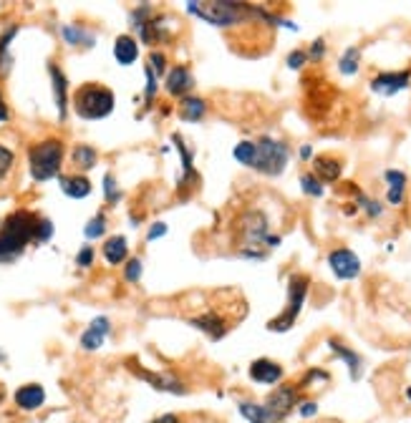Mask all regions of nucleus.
Returning <instances> with one entry per match:
<instances>
[{"label": "nucleus", "instance_id": "nucleus-1", "mask_svg": "<svg viewBox=\"0 0 411 423\" xmlns=\"http://www.w3.org/2000/svg\"><path fill=\"white\" fill-rule=\"evenodd\" d=\"M38 217L28 209L13 212L0 224V262L15 260L30 240H36Z\"/></svg>", "mask_w": 411, "mask_h": 423}, {"label": "nucleus", "instance_id": "nucleus-2", "mask_svg": "<svg viewBox=\"0 0 411 423\" xmlns=\"http://www.w3.org/2000/svg\"><path fill=\"white\" fill-rule=\"evenodd\" d=\"M187 11L197 18L207 20V23L217 25V28H232V25L242 23L248 18H260L263 8H253V6H242V3H225V0H217V3H187Z\"/></svg>", "mask_w": 411, "mask_h": 423}, {"label": "nucleus", "instance_id": "nucleus-3", "mask_svg": "<svg viewBox=\"0 0 411 423\" xmlns=\"http://www.w3.org/2000/svg\"><path fill=\"white\" fill-rule=\"evenodd\" d=\"M73 111L81 119H106L114 111V91L101 84H84L73 93Z\"/></svg>", "mask_w": 411, "mask_h": 423}, {"label": "nucleus", "instance_id": "nucleus-4", "mask_svg": "<svg viewBox=\"0 0 411 423\" xmlns=\"http://www.w3.org/2000/svg\"><path fill=\"white\" fill-rule=\"evenodd\" d=\"M30 176L36 181H49L58 176L63 164V141L61 139H43L28 149Z\"/></svg>", "mask_w": 411, "mask_h": 423}, {"label": "nucleus", "instance_id": "nucleus-5", "mask_svg": "<svg viewBox=\"0 0 411 423\" xmlns=\"http://www.w3.org/2000/svg\"><path fill=\"white\" fill-rule=\"evenodd\" d=\"M288 146L283 141H275L270 136H263V139L255 141V162L253 169L263 171V174H280V171L288 167Z\"/></svg>", "mask_w": 411, "mask_h": 423}, {"label": "nucleus", "instance_id": "nucleus-6", "mask_svg": "<svg viewBox=\"0 0 411 423\" xmlns=\"http://www.w3.org/2000/svg\"><path fill=\"white\" fill-rule=\"evenodd\" d=\"M308 278H303V275H293L291 282H288V305H285L283 315L275 318V320L267 323V327L275 332H285L291 330L293 323H296L298 313H301L303 302H305V295H308Z\"/></svg>", "mask_w": 411, "mask_h": 423}, {"label": "nucleus", "instance_id": "nucleus-7", "mask_svg": "<svg viewBox=\"0 0 411 423\" xmlns=\"http://www.w3.org/2000/svg\"><path fill=\"white\" fill-rule=\"evenodd\" d=\"M237 235L242 237V242H248V247L245 249H260V245H267V237H270V232H267V217L263 214V212H245L240 219H237Z\"/></svg>", "mask_w": 411, "mask_h": 423}, {"label": "nucleus", "instance_id": "nucleus-8", "mask_svg": "<svg viewBox=\"0 0 411 423\" xmlns=\"http://www.w3.org/2000/svg\"><path fill=\"white\" fill-rule=\"evenodd\" d=\"M328 265H331L333 275L339 280H356L358 275H361V260L346 247L333 249V252L328 254Z\"/></svg>", "mask_w": 411, "mask_h": 423}, {"label": "nucleus", "instance_id": "nucleus-9", "mask_svg": "<svg viewBox=\"0 0 411 423\" xmlns=\"http://www.w3.org/2000/svg\"><path fill=\"white\" fill-rule=\"evenodd\" d=\"M296 403H298V391H296V386H291V383H285V386H280L278 391L275 393H270V398L265 401V408H267V413H270L275 421H280V418H285L288 413L296 408Z\"/></svg>", "mask_w": 411, "mask_h": 423}, {"label": "nucleus", "instance_id": "nucleus-10", "mask_svg": "<svg viewBox=\"0 0 411 423\" xmlns=\"http://www.w3.org/2000/svg\"><path fill=\"white\" fill-rule=\"evenodd\" d=\"M409 81L411 71H386L371 79V91L379 93V96H393V93L404 91L409 86Z\"/></svg>", "mask_w": 411, "mask_h": 423}, {"label": "nucleus", "instance_id": "nucleus-11", "mask_svg": "<svg viewBox=\"0 0 411 423\" xmlns=\"http://www.w3.org/2000/svg\"><path fill=\"white\" fill-rule=\"evenodd\" d=\"M111 330V323L109 318H103V315H99V318H94L91 320V325L84 330V335H81V348L89 353L99 351L103 345V340H106V335H109Z\"/></svg>", "mask_w": 411, "mask_h": 423}, {"label": "nucleus", "instance_id": "nucleus-12", "mask_svg": "<svg viewBox=\"0 0 411 423\" xmlns=\"http://www.w3.org/2000/svg\"><path fill=\"white\" fill-rule=\"evenodd\" d=\"M137 375L144 378L149 386H154L162 393H177V396H184V393H187V386H184L175 373H151V370H139Z\"/></svg>", "mask_w": 411, "mask_h": 423}, {"label": "nucleus", "instance_id": "nucleus-13", "mask_svg": "<svg viewBox=\"0 0 411 423\" xmlns=\"http://www.w3.org/2000/svg\"><path fill=\"white\" fill-rule=\"evenodd\" d=\"M250 378L255 383H260V386H272V383H278L283 378V368H280L278 363L260 358V360H255L250 365Z\"/></svg>", "mask_w": 411, "mask_h": 423}, {"label": "nucleus", "instance_id": "nucleus-14", "mask_svg": "<svg viewBox=\"0 0 411 423\" xmlns=\"http://www.w3.org/2000/svg\"><path fill=\"white\" fill-rule=\"evenodd\" d=\"M49 73H51V86H53V98H56V106H58V116L61 119H66L68 114V81L63 76L56 63H49Z\"/></svg>", "mask_w": 411, "mask_h": 423}, {"label": "nucleus", "instance_id": "nucleus-15", "mask_svg": "<svg viewBox=\"0 0 411 423\" xmlns=\"http://www.w3.org/2000/svg\"><path fill=\"white\" fill-rule=\"evenodd\" d=\"M46 403V391L38 383H28V386H20L15 391V405L20 411H36Z\"/></svg>", "mask_w": 411, "mask_h": 423}, {"label": "nucleus", "instance_id": "nucleus-16", "mask_svg": "<svg viewBox=\"0 0 411 423\" xmlns=\"http://www.w3.org/2000/svg\"><path fill=\"white\" fill-rule=\"evenodd\" d=\"M189 325H194V327H200V330H205L210 338H215V340H220V338H225V332H227V323L222 320V315L220 313H205V315H200V318H192L189 320Z\"/></svg>", "mask_w": 411, "mask_h": 423}, {"label": "nucleus", "instance_id": "nucleus-17", "mask_svg": "<svg viewBox=\"0 0 411 423\" xmlns=\"http://www.w3.org/2000/svg\"><path fill=\"white\" fill-rule=\"evenodd\" d=\"M58 184H61V192L71 197V200H84L91 194V181L81 174H73V176H58Z\"/></svg>", "mask_w": 411, "mask_h": 423}, {"label": "nucleus", "instance_id": "nucleus-18", "mask_svg": "<svg viewBox=\"0 0 411 423\" xmlns=\"http://www.w3.org/2000/svg\"><path fill=\"white\" fill-rule=\"evenodd\" d=\"M114 58L119 60L121 66H132L134 60L139 58V43L134 41L132 36H119L114 43Z\"/></svg>", "mask_w": 411, "mask_h": 423}, {"label": "nucleus", "instance_id": "nucleus-19", "mask_svg": "<svg viewBox=\"0 0 411 423\" xmlns=\"http://www.w3.org/2000/svg\"><path fill=\"white\" fill-rule=\"evenodd\" d=\"M192 76L184 66H177L167 73V91H170L172 96H184L189 89H192Z\"/></svg>", "mask_w": 411, "mask_h": 423}, {"label": "nucleus", "instance_id": "nucleus-20", "mask_svg": "<svg viewBox=\"0 0 411 423\" xmlns=\"http://www.w3.org/2000/svg\"><path fill=\"white\" fill-rule=\"evenodd\" d=\"M384 179L388 181V194L386 200L388 204L399 207L401 202H404V187H406V174L399 169H388L386 174H384Z\"/></svg>", "mask_w": 411, "mask_h": 423}, {"label": "nucleus", "instance_id": "nucleus-21", "mask_svg": "<svg viewBox=\"0 0 411 423\" xmlns=\"http://www.w3.org/2000/svg\"><path fill=\"white\" fill-rule=\"evenodd\" d=\"M103 257H106V262H109V265H121V262L129 257L127 240H124L121 235L109 237V240L103 242Z\"/></svg>", "mask_w": 411, "mask_h": 423}, {"label": "nucleus", "instance_id": "nucleus-22", "mask_svg": "<svg viewBox=\"0 0 411 423\" xmlns=\"http://www.w3.org/2000/svg\"><path fill=\"white\" fill-rule=\"evenodd\" d=\"M328 348L336 353V358H341V360L348 365V370H351V378L356 381L358 375H361V356H356L351 348H346V345H341L339 340H333V338L328 340Z\"/></svg>", "mask_w": 411, "mask_h": 423}, {"label": "nucleus", "instance_id": "nucleus-23", "mask_svg": "<svg viewBox=\"0 0 411 423\" xmlns=\"http://www.w3.org/2000/svg\"><path fill=\"white\" fill-rule=\"evenodd\" d=\"M207 114V103L200 96H184L179 103V116L184 121H202Z\"/></svg>", "mask_w": 411, "mask_h": 423}, {"label": "nucleus", "instance_id": "nucleus-24", "mask_svg": "<svg viewBox=\"0 0 411 423\" xmlns=\"http://www.w3.org/2000/svg\"><path fill=\"white\" fill-rule=\"evenodd\" d=\"M61 36H63V41H66L68 46H84V48H91V46L96 43V38L91 36L89 30L79 28V25H63V28H61Z\"/></svg>", "mask_w": 411, "mask_h": 423}, {"label": "nucleus", "instance_id": "nucleus-25", "mask_svg": "<svg viewBox=\"0 0 411 423\" xmlns=\"http://www.w3.org/2000/svg\"><path fill=\"white\" fill-rule=\"evenodd\" d=\"M240 413L248 423H278L275 418L267 413V408L263 403H250V401H242Z\"/></svg>", "mask_w": 411, "mask_h": 423}, {"label": "nucleus", "instance_id": "nucleus-26", "mask_svg": "<svg viewBox=\"0 0 411 423\" xmlns=\"http://www.w3.org/2000/svg\"><path fill=\"white\" fill-rule=\"evenodd\" d=\"M18 36V25H13V28H8L3 36H0V79H6L8 71H11L13 66V58L11 53H8V48H11V41Z\"/></svg>", "mask_w": 411, "mask_h": 423}, {"label": "nucleus", "instance_id": "nucleus-27", "mask_svg": "<svg viewBox=\"0 0 411 423\" xmlns=\"http://www.w3.org/2000/svg\"><path fill=\"white\" fill-rule=\"evenodd\" d=\"M313 169L315 174H318V179L323 181H336L341 176V164L331 157H318L313 162Z\"/></svg>", "mask_w": 411, "mask_h": 423}, {"label": "nucleus", "instance_id": "nucleus-28", "mask_svg": "<svg viewBox=\"0 0 411 423\" xmlns=\"http://www.w3.org/2000/svg\"><path fill=\"white\" fill-rule=\"evenodd\" d=\"M71 159H73V164L79 167V169H91L94 164H96V151L91 149V146H86V144H81V146H73V151H71Z\"/></svg>", "mask_w": 411, "mask_h": 423}, {"label": "nucleus", "instance_id": "nucleus-29", "mask_svg": "<svg viewBox=\"0 0 411 423\" xmlns=\"http://www.w3.org/2000/svg\"><path fill=\"white\" fill-rule=\"evenodd\" d=\"M172 141L177 144V149H179V157H182V179H179V184H184L187 179H192V174H194V169H192V151L184 146V141H182V136H172Z\"/></svg>", "mask_w": 411, "mask_h": 423}, {"label": "nucleus", "instance_id": "nucleus-30", "mask_svg": "<svg viewBox=\"0 0 411 423\" xmlns=\"http://www.w3.org/2000/svg\"><path fill=\"white\" fill-rule=\"evenodd\" d=\"M358 60H361V51L358 48H348L339 60V68L343 76H353L358 71Z\"/></svg>", "mask_w": 411, "mask_h": 423}, {"label": "nucleus", "instance_id": "nucleus-31", "mask_svg": "<svg viewBox=\"0 0 411 423\" xmlns=\"http://www.w3.org/2000/svg\"><path fill=\"white\" fill-rule=\"evenodd\" d=\"M13 167H15V154H13L8 146L0 144V187L8 181V176L13 174Z\"/></svg>", "mask_w": 411, "mask_h": 423}, {"label": "nucleus", "instance_id": "nucleus-32", "mask_svg": "<svg viewBox=\"0 0 411 423\" xmlns=\"http://www.w3.org/2000/svg\"><path fill=\"white\" fill-rule=\"evenodd\" d=\"M232 154H235V159L240 164H245V167H253V162H255V141H240Z\"/></svg>", "mask_w": 411, "mask_h": 423}, {"label": "nucleus", "instance_id": "nucleus-33", "mask_svg": "<svg viewBox=\"0 0 411 423\" xmlns=\"http://www.w3.org/2000/svg\"><path fill=\"white\" fill-rule=\"evenodd\" d=\"M301 187H303V192L310 194V197H321L323 194V184H321V179H315V174H303Z\"/></svg>", "mask_w": 411, "mask_h": 423}, {"label": "nucleus", "instance_id": "nucleus-34", "mask_svg": "<svg viewBox=\"0 0 411 423\" xmlns=\"http://www.w3.org/2000/svg\"><path fill=\"white\" fill-rule=\"evenodd\" d=\"M103 232H106V217H103V214H96V217L86 224L84 235L89 237V240H96V237H101Z\"/></svg>", "mask_w": 411, "mask_h": 423}, {"label": "nucleus", "instance_id": "nucleus-35", "mask_svg": "<svg viewBox=\"0 0 411 423\" xmlns=\"http://www.w3.org/2000/svg\"><path fill=\"white\" fill-rule=\"evenodd\" d=\"M103 200L109 202V204H116V202L121 200V192H119V187H116L114 174L103 176Z\"/></svg>", "mask_w": 411, "mask_h": 423}, {"label": "nucleus", "instance_id": "nucleus-36", "mask_svg": "<svg viewBox=\"0 0 411 423\" xmlns=\"http://www.w3.org/2000/svg\"><path fill=\"white\" fill-rule=\"evenodd\" d=\"M144 73H146V89H144V101H146V106H149V103L154 101V96H157V73L151 71V66H149V63H146Z\"/></svg>", "mask_w": 411, "mask_h": 423}, {"label": "nucleus", "instance_id": "nucleus-37", "mask_svg": "<svg viewBox=\"0 0 411 423\" xmlns=\"http://www.w3.org/2000/svg\"><path fill=\"white\" fill-rule=\"evenodd\" d=\"M53 237V222L46 217H38L36 224V242H49Z\"/></svg>", "mask_w": 411, "mask_h": 423}, {"label": "nucleus", "instance_id": "nucleus-38", "mask_svg": "<svg viewBox=\"0 0 411 423\" xmlns=\"http://www.w3.org/2000/svg\"><path fill=\"white\" fill-rule=\"evenodd\" d=\"M124 278H127V282H139L141 278V260H129L127 262V270H124Z\"/></svg>", "mask_w": 411, "mask_h": 423}, {"label": "nucleus", "instance_id": "nucleus-39", "mask_svg": "<svg viewBox=\"0 0 411 423\" xmlns=\"http://www.w3.org/2000/svg\"><path fill=\"white\" fill-rule=\"evenodd\" d=\"M358 204L366 209V214H369V217H379V214H381V204H379V202H374V200H369V197H361V194H358Z\"/></svg>", "mask_w": 411, "mask_h": 423}, {"label": "nucleus", "instance_id": "nucleus-40", "mask_svg": "<svg viewBox=\"0 0 411 423\" xmlns=\"http://www.w3.org/2000/svg\"><path fill=\"white\" fill-rule=\"evenodd\" d=\"M305 60H308V56L303 53V51H293L285 63H288V68H291V71H301V68L305 66Z\"/></svg>", "mask_w": 411, "mask_h": 423}, {"label": "nucleus", "instance_id": "nucleus-41", "mask_svg": "<svg viewBox=\"0 0 411 423\" xmlns=\"http://www.w3.org/2000/svg\"><path fill=\"white\" fill-rule=\"evenodd\" d=\"M76 265H79V267H91V265H94V249H91V247H81L79 249V257H76Z\"/></svg>", "mask_w": 411, "mask_h": 423}, {"label": "nucleus", "instance_id": "nucleus-42", "mask_svg": "<svg viewBox=\"0 0 411 423\" xmlns=\"http://www.w3.org/2000/svg\"><path fill=\"white\" fill-rule=\"evenodd\" d=\"M164 56L159 53V51H151V56H149V66H151V71L154 73H164Z\"/></svg>", "mask_w": 411, "mask_h": 423}, {"label": "nucleus", "instance_id": "nucleus-43", "mask_svg": "<svg viewBox=\"0 0 411 423\" xmlns=\"http://www.w3.org/2000/svg\"><path fill=\"white\" fill-rule=\"evenodd\" d=\"M323 53H326V41H323V38H315L313 46H310V56H308V58L321 60V58H323Z\"/></svg>", "mask_w": 411, "mask_h": 423}, {"label": "nucleus", "instance_id": "nucleus-44", "mask_svg": "<svg viewBox=\"0 0 411 423\" xmlns=\"http://www.w3.org/2000/svg\"><path fill=\"white\" fill-rule=\"evenodd\" d=\"M164 235H167V224L157 222V224H151V230L146 232V240L154 242V240H159V237H164Z\"/></svg>", "mask_w": 411, "mask_h": 423}, {"label": "nucleus", "instance_id": "nucleus-45", "mask_svg": "<svg viewBox=\"0 0 411 423\" xmlns=\"http://www.w3.org/2000/svg\"><path fill=\"white\" fill-rule=\"evenodd\" d=\"M298 411H301L303 418H310V416H315V413H318V403H315V401H308V403H301V408H298Z\"/></svg>", "mask_w": 411, "mask_h": 423}, {"label": "nucleus", "instance_id": "nucleus-46", "mask_svg": "<svg viewBox=\"0 0 411 423\" xmlns=\"http://www.w3.org/2000/svg\"><path fill=\"white\" fill-rule=\"evenodd\" d=\"M8 119H11V111H8L6 101H3V93H0V124H3V121H8Z\"/></svg>", "mask_w": 411, "mask_h": 423}, {"label": "nucleus", "instance_id": "nucleus-47", "mask_svg": "<svg viewBox=\"0 0 411 423\" xmlns=\"http://www.w3.org/2000/svg\"><path fill=\"white\" fill-rule=\"evenodd\" d=\"M310 157H313V149H310L308 144L301 146V159H310Z\"/></svg>", "mask_w": 411, "mask_h": 423}, {"label": "nucleus", "instance_id": "nucleus-48", "mask_svg": "<svg viewBox=\"0 0 411 423\" xmlns=\"http://www.w3.org/2000/svg\"><path fill=\"white\" fill-rule=\"evenodd\" d=\"M406 398H409V401H411V388H406Z\"/></svg>", "mask_w": 411, "mask_h": 423}, {"label": "nucleus", "instance_id": "nucleus-49", "mask_svg": "<svg viewBox=\"0 0 411 423\" xmlns=\"http://www.w3.org/2000/svg\"><path fill=\"white\" fill-rule=\"evenodd\" d=\"M0 358H3V353H0Z\"/></svg>", "mask_w": 411, "mask_h": 423}]
</instances>
